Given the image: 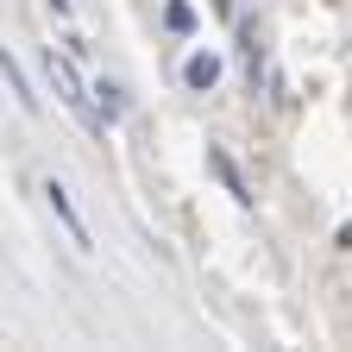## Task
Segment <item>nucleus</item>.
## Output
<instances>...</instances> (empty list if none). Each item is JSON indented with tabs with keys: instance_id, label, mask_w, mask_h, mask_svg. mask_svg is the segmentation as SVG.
<instances>
[{
	"instance_id": "obj_1",
	"label": "nucleus",
	"mask_w": 352,
	"mask_h": 352,
	"mask_svg": "<svg viewBox=\"0 0 352 352\" xmlns=\"http://www.w3.org/2000/svg\"><path fill=\"white\" fill-rule=\"evenodd\" d=\"M44 76L57 82V95H63V101H69V107H76L88 126H107V120H101V107H95V88H82V76H76V63H69V57L44 51Z\"/></svg>"
},
{
	"instance_id": "obj_2",
	"label": "nucleus",
	"mask_w": 352,
	"mask_h": 352,
	"mask_svg": "<svg viewBox=\"0 0 352 352\" xmlns=\"http://www.w3.org/2000/svg\"><path fill=\"white\" fill-rule=\"evenodd\" d=\"M44 201H51V214H57L63 227H69L76 252H95V239H88V227H82V214H76V201H69V189L57 183V176H51V183H44Z\"/></svg>"
},
{
	"instance_id": "obj_6",
	"label": "nucleus",
	"mask_w": 352,
	"mask_h": 352,
	"mask_svg": "<svg viewBox=\"0 0 352 352\" xmlns=\"http://www.w3.org/2000/svg\"><path fill=\"white\" fill-rule=\"evenodd\" d=\"M95 107H101V120H120V113H126V101H120L113 82H95Z\"/></svg>"
},
{
	"instance_id": "obj_5",
	"label": "nucleus",
	"mask_w": 352,
	"mask_h": 352,
	"mask_svg": "<svg viewBox=\"0 0 352 352\" xmlns=\"http://www.w3.org/2000/svg\"><path fill=\"white\" fill-rule=\"evenodd\" d=\"M183 82H189V88H214V82H220V63H214L208 51H195V57L183 63Z\"/></svg>"
},
{
	"instance_id": "obj_7",
	"label": "nucleus",
	"mask_w": 352,
	"mask_h": 352,
	"mask_svg": "<svg viewBox=\"0 0 352 352\" xmlns=\"http://www.w3.org/2000/svg\"><path fill=\"white\" fill-rule=\"evenodd\" d=\"M164 19H170V32H189V25H195V13H189V7H183V0H176V7H170V13H164Z\"/></svg>"
},
{
	"instance_id": "obj_3",
	"label": "nucleus",
	"mask_w": 352,
	"mask_h": 352,
	"mask_svg": "<svg viewBox=\"0 0 352 352\" xmlns=\"http://www.w3.org/2000/svg\"><path fill=\"white\" fill-rule=\"evenodd\" d=\"M0 76H7V88L19 95V107H25V113H38V95H32V82H25V69H19V57H13V51H0Z\"/></svg>"
},
{
	"instance_id": "obj_4",
	"label": "nucleus",
	"mask_w": 352,
	"mask_h": 352,
	"mask_svg": "<svg viewBox=\"0 0 352 352\" xmlns=\"http://www.w3.org/2000/svg\"><path fill=\"white\" fill-rule=\"evenodd\" d=\"M208 164H214V176H220V183H227V195L245 208V201H252V189H245V176L233 170V157H227V151H208Z\"/></svg>"
},
{
	"instance_id": "obj_8",
	"label": "nucleus",
	"mask_w": 352,
	"mask_h": 352,
	"mask_svg": "<svg viewBox=\"0 0 352 352\" xmlns=\"http://www.w3.org/2000/svg\"><path fill=\"white\" fill-rule=\"evenodd\" d=\"M214 7H220V13H227V7H233V0H214Z\"/></svg>"
}]
</instances>
